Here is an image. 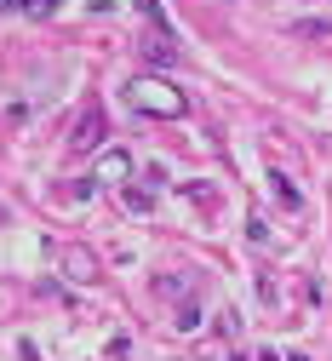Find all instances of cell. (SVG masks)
Instances as JSON below:
<instances>
[{"mask_svg": "<svg viewBox=\"0 0 332 361\" xmlns=\"http://www.w3.org/2000/svg\"><path fill=\"white\" fill-rule=\"evenodd\" d=\"M126 104H132L137 115H161V121H178V115L189 109L183 86H166L161 75H137V80L126 86Z\"/></svg>", "mask_w": 332, "mask_h": 361, "instance_id": "1", "label": "cell"}, {"mask_svg": "<svg viewBox=\"0 0 332 361\" xmlns=\"http://www.w3.org/2000/svg\"><path fill=\"white\" fill-rule=\"evenodd\" d=\"M137 58H144V63H155V69H178L183 63V47H178V40L172 35H137Z\"/></svg>", "mask_w": 332, "mask_h": 361, "instance_id": "2", "label": "cell"}, {"mask_svg": "<svg viewBox=\"0 0 332 361\" xmlns=\"http://www.w3.org/2000/svg\"><path fill=\"white\" fill-rule=\"evenodd\" d=\"M98 144H104V109L92 104V109H80V121H75V132H69V149L86 155V149H98Z\"/></svg>", "mask_w": 332, "mask_h": 361, "instance_id": "3", "label": "cell"}, {"mask_svg": "<svg viewBox=\"0 0 332 361\" xmlns=\"http://www.w3.org/2000/svg\"><path fill=\"white\" fill-rule=\"evenodd\" d=\"M126 172H132V155H126V149H109V155L98 161V178H109V184H121Z\"/></svg>", "mask_w": 332, "mask_h": 361, "instance_id": "4", "label": "cell"}, {"mask_svg": "<svg viewBox=\"0 0 332 361\" xmlns=\"http://www.w3.org/2000/svg\"><path fill=\"white\" fill-rule=\"evenodd\" d=\"M155 293H166V298H189V293H195V276H189V269H183V276H172V269H166V276H155Z\"/></svg>", "mask_w": 332, "mask_h": 361, "instance_id": "5", "label": "cell"}, {"mask_svg": "<svg viewBox=\"0 0 332 361\" xmlns=\"http://www.w3.org/2000/svg\"><path fill=\"white\" fill-rule=\"evenodd\" d=\"M137 12H144V23H149L155 35H172V18L161 12V0H137ZM172 40H178V35H172Z\"/></svg>", "mask_w": 332, "mask_h": 361, "instance_id": "6", "label": "cell"}, {"mask_svg": "<svg viewBox=\"0 0 332 361\" xmlns=\"http://www.w3.org/2000/svg\"><path fill=\"white\" fill-rule=\"evenodd\" d=\"M63 269H69L75 281H92V269H98V264H92V258H86L80 247H69V252H63Z\"/></svg>", "mask_w": 332, "mask_h": 361, "instance_id": "7", "label": "cell"}, {"mask_svg": "<svg viewBox=\"0 0 332 361\" xmlns=\"http://www.w3.org/2000/svg\"><path fill=\"white\" fill-rule=\"evenodd\" d=\"M172 327L178 333H201V304H178L172 310Z\"/></svg>", "mask_w": 332, "mask_h": 361, "instance_id": "8", "label": "cell"}, {"mask_svg": "<svg viewBox=\"0 0 332 361\" xmlns=\"http://www.w3.org/2000/svg\"><path fill=\"white\" fill-rule=\"evenodd\" d=\"M269 184H275V195L287 201V207H304V195H298V190L287 184V172H269Z\"/></svg>", "mask_w": 332, "mask_h": 361, "instance_id": "9", "label": "cell"}, {"mask_svg": "<svg viewBox=\"0 0 332 361\" xmlns=\"http://www.w3.org/2000/svg\"><path fill=\"white\" fill-rule=\"evenodd\" d=\"M293 35H332V18H304V23H293Z\"/></svg>", "mask_w": 332, "mask_h": 361, "instance_id": "10", "label": "cell"}, {"mask_svg": "<svg viewBox=\"0 0 332 361\" xmlns=\"http://www.w3.org/2000/svg\"><path fill=\"white\" fill-rule=\"evenodd\" d=\"M18 12H29V18H52L58 0H18Z\"/></svg>", "mask_w": 332, "mask_h": 361, "instance_id": "11", "label": "cell"}, {"mask_svg": "<svg viewBox=\"0 0 332 361\" xmlns=\"http://www.w3.org/2000/svg\"><path fill=\"white\" fill-rule=\"evenodd\" d=\"M218 333H223V338H241V315L223 310V315H218Z\"/></svg>", "mask_w": 332, "mask_h": 361, "instance_id": "12", "label": "cell"}, {"mask_svg": "<svg viewBox=\"0 0 332 361\" xmlns=\"http://www.w3.org/2000/svg\"><path fill=\"white\" fill-rule=\"evenodd\" d=\"M126 207H132V212H149L155 195H149V190H126Z\"/></svg>", "mask_w": 332, "mask_h": 361, "instance_id": "13", "label": "cell"}, {"mask_svg": "<svg viewBox=\"0 0 332 361\" xmlns=\"http://www.w3.org/2000/svg\"><path fill=\"white\" fill-rule=\"evenodd\" d=\"M86 6H92V12H109V6H115V0H86Z\"/></svg>", "mask_w": 332, "mask_h": 361, "instance_id": "14", "label": "cell"}]
</instances>
